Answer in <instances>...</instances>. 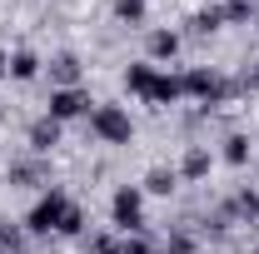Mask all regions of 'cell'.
<instances>
[{
  "instance_id": "cell-10",
  "label": "cell",
  "mask_w": 259,
  "mask_h": 254,
  "mask_svg": "<svg viewBox=\"0 0 259 254\" xmlns=\"http://www.w3.org/2000/svg\"><path fill=\"white\" fill-rule=\"evenodd\" d=\"M160 70H164V65H150V60H135V65H125V90H130L135 100H150L155 80H160Z\"/></svg>"
},
{
  "instance_id": "cell-6",
  "label": "cell",
  "mask_w": 259,
  "mask_h": 254,
  "mask_svg": "<svg viewBox=\"0 0 259 254\" xmlns=\"http://www.w3.org/2000/svg\"><path fill=\"white\" fill-rule=\"evenodd\" d=\"M45 75H50V90H70V85L85 80V60H80L75 50H60V55L45 60Z\"/></svg>"
},
{
  "instance_id": "cell-1",
  "label": "cell",
  "mask_w": 259,
  "mask_h": 254,
  "mask_svg": "<svg viewBox=\"0 0 259 254\" xmlns=\"http://www.w3.org/2000/svg\"><path fill=\"white\" fill-rule=\"evenodd\" d=\"M70 194L60 190V185H45L40 190V199L30 204V215H25V234H60L65 215H70Z\"/></svg>"
},
{
  "instance_id": "cell-3",
  "label": "cell",
  "mask_w": 259,
  "mask_h": 254,
  "mask_svg": "<svg viewBox=\"0 0 259 254\" xmlns=\"http://www.w3.org/2000/svg\"><path fill=\"white\" fill-rule=\"evenodd\" d=\"M90 135L100 145H130L135 140V120L125 105H95L90 110Z\"/></svg>"
},
{
  "instance_id": "cell-19",
  "label": "cell",
  "mask_w": 259,
  "mask_h": 254,
  "mask_svg": "<svg viewBox=\"0 0 259 254\" xmlns=\"http://www.w3.org/2000/svg\"><path fill=\"white\" fill-rule=\"evenodd\" d=\"M90 254H125V239H115V234H95V239H90Z\"/></svg>"
},
{
  "instance_id": "cell-2",
  "label": "cell",
  "mask_w": 259,
  "mask_h": 254,
  "mask_svg": "<svg viewBox=\"0 0 259 254\" xmlns=\"http://www.w3.org/2000/svg\"><path fill=\"white\" fill-rule=\"evenodd\" d=\"M180 80H185V100H199V105H225V100L234 95V85H229L220 70H209V65L180 70Z\"/></svg>"
},
{
  "instance_id": "cell-16",
  "label": "cell",
  "mask_w": 259,
  "mask_h": 254,
  "mask_svg": "<svg viewBox=\"0 0 259 254\" xmlns=\"http://www.w3.org/2000/svg\"><path fill=\"white\" fill-rule=\"evenodd\" d=\"M25 224H0V254H25Z\"/></svg>"
},
{
  "instance_id": "cell-18",
  "label": "cell",
  "mask_w": 259,
  "mask_h": 254,
  "mask_svg": "<svg viewBox=\"0 0 259 254\" xmlns=\"http://www.w3.org/2000/svg\"><path fill=\"white\" fill-rule=\"evenodd\" d=\"M60 234H65V239H75V234H85V209H80V204H70V215H65Z\"/></svg>"
},
{
  "instance_id": "cell-11",
  "label": "cell",
  "mask_w": 259,
  "mask_h": 254,
  "mask_svg": "<svg viewBox=\"0 0 259 254\" xmlns=\"http://www.w3.org/2000/svg\"><path fill=\"white\" fill-rule=\"evenodd\" d=\"M5 180H10L15 190H35V185H45V180H50V170L40 164V155H30V159H15V164L5 170Z\"/></svg>"
},
{
  "instance_id": "cell-17",
  "label": "cell",
  "mask_w": 259,
  "mask_h": 254,
  "mask_svg": "<svg viewBox=\"0 0 259 254\" xmlns=\"http://www.w3.org/2000/svg\"><path fill=\"white\" fill-rule=\"evenodd\" d=\"M190 25H194V35H214L220 25H225V10H220V5H204V10L194 15Z\"/></svg>"
},
{
  "instance_id": "cell-23",
  "label": "cell",
  "mask_w": 259,
  "mask_h": 254,
  "mask_svg": "<svg viewBox=\"0 0 259 254\" xmlns=\"http://www.w3.org/2000/svg\"><path fill=\"white\" fill-rule=\"evenodd\" d=\"M0 80H10V50L0 45Z\"/></svg>"
},
{
  "instance_id": "cell-12",
  "label": "cell",
  "mask_w": 259,
  "mask_h": 254,
  "mask_svg": "<svg viewBox=\"0 0 259 254\" xmlns=\"http://www.w3.org/2000/svg\"><path fill=\"white\" fill-rule=\"evenodd\" d=\"M140 190L169 199V194L180 190V170H175V164H150V170H145V180H140Z\"/></svg>"
},
{
  "instance_id": "cell-15",
  "label": "cell",
  "mask_w": 259,
  "mask_h": 254,
  "mask_svg": "<svg viewBox=\"0 0 259 254\" xmlns=\"http://www.w3.org/2000/svg\"><path fill=\"white\" fill-rule=\"evenodd\" d=\"M249 150H254V145H249V135H244V130H234V135H225V150H220V155H225V164L244 170V164H249Z\"/></svg>"
},
{
  "instance_id": "cell-5",
  "label": "cell",
  "mask_w": 259,
  "mask_h": 254,
  "mask_svg": "<svg viewBox=\"0 0 259 254\" xmlns=\"http://www.w3.org/2000/svg\"><path fill=\"white\" fill-rule=\"evenodd\" d=\"M90 110H95V100H90L85 85L50 90V100H45V115H50V120H60V125H70V120H90Z\"/></svg>"
},
{
  "instance_id": "cell-21",
  "label": "cell",
  "mask_w": 259,
  "mask_h": 254,
  "mask_svg": "<svg viewBox=\"0 0 259 254\" xmlns=\"http://www.w3.org/2000/svg\"><path fill=\"white\" fill-rule=\"evenodd\" d=\"M169 254H194V239L190 234H175V239H169Z\"/></svg>"
},
{
  "instance_id": "cell-14",
  "label": "cell",
  "mask_w": 259,
  "mask_h": 254,
  "mask_svg": "<svg viewBox=\"0 0 259 254\" xmlns=\"http://www.w3.org/2000/svg\"><path fill=\"white\" fill-rule=\"evenodd\" d=\"M115 25H145L150 20V0H110Z\"/></svg>"
},
{
  "instance_id": "cell-9",
  "label": "cell",
  "mask_w": 259,
  "mask_h": 254,
  "mask_svg": "<svg viewBox=\"0 0 259 254\" xmlns=\"http://www.w3.org/2000/svg\"><path fill=\"white\" fill-rule=\"evenodd\" d=\"M60 120H50V115H40V120H35L30 130H25V145H30V155H50V150H55V145H60Z\"/></svg>"
},
{
  "instance_id": "cell-20",
  "label": "cell",
  "mask_w": 259,
  "mask_h": 254,
  "mask_svg": "<svg viewBox=\"0 0 259 254\" xmlns=\"http://www.w3.org/2000/svg\"><path fill=\"white\" fill-rule=\"evenodd\" d=\"M125 254H155V244L145 239V229L140 234H125Z\"/></svg>"
},
{
  "instance_id": "cell-8",
  "label": "cell",
  "mask_w": 259,
  "mask_h": 254,
  "mask_svg": "<svg viewBox=\"0 0 259 254\" xmlns=\"http://www.w3.org/2000/svg\"><path fill=\"white\" fill-rule=\"evenodd\" d=\"M180 45H185V35H180V30H169V25H160V30H150L145 60H150V65H169L175 55H180Z\"/></svg>"
},
{
  "instance_id": "cell-7",
  "label": "cell",
  "mask_w": 259,
  "mask_h": 254,
  "mask_svg": "<svg viewBox=\"0 0 259 254\" xmlns=\"http://www.w3.org/2000/svg\"><path fill=\"white\" fill-rule=\"evenodd\" d=\"M209 170H214V150H209V145H190L185 159H180V185H199V180H209Z\"/></svg>"
},
{
  "instance_id": "cell-4",
  "label": "cell",
  "mask_w": 259,
  "mask_h": 254,
  "mask_svg": "<svg viewBox=\"0 0 259 254\" xmlns=\"http://www.w3.org/2000/svg\"><path fill=\"white\" fill-rule=\"evenodd\" d=\"M110 224L120 234H140L145 229V190L140 185H115V194H110Z\"/></svg>"
},
{
  "instance_id": "cell-22",
  "label": "cell",
  "mask_w": 259,
  "mask_h": 254,
  "mask_svg": "<svg viewBox=\"0 0 259 254\" xmlns=\"http://www.w3.org/2000/svg\"><path fill=\"white\" fill-rule=\"evenodd\" d=\"M244 90H259V60L249 65V70H244Z\"/></svg>"
},
{
  "instance_id": "cell-13",
  "label": "cell",
  "mask_w": 259,
  "mask_h": 254,
  "mask_svg": "<svg viewBox=\"0 0 259 254\" xmlns=\"http://www.w3.org/2000/svg\"><path fill=\"white\" fill-rule=\"evenodd\" d=\"M40 75H45V60L35 50H10V80L25 85V80H40Z\"/></svg>"
}]
</instances>
